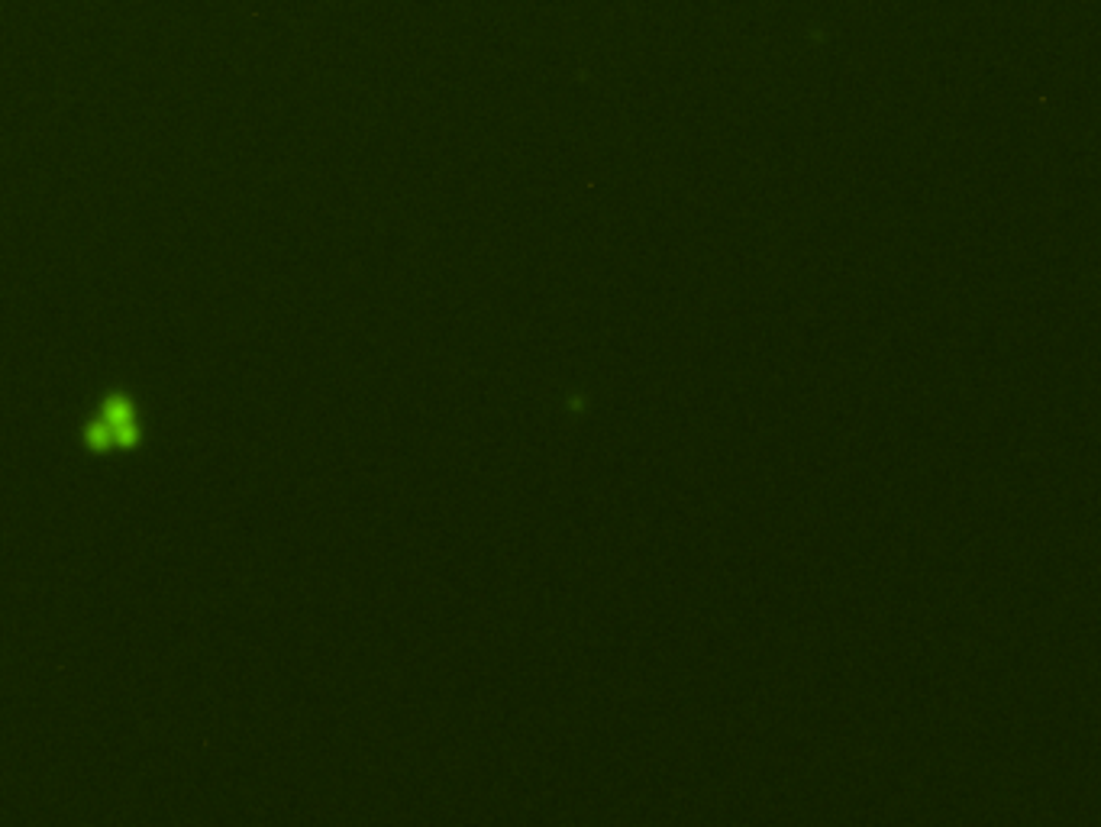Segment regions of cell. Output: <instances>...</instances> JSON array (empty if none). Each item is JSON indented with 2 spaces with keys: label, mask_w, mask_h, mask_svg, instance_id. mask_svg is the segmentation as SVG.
Listing matches in <instances>:
<instances>
[{
  "label": "cell",
  "mask_w": 1101,
  "mask_h": 827,
  "mask_svg": "<svg viewBox=\"0 0 1101 827\" xmlns=\"http://www.w3.org/2000/svg\"><path fill=\"white\" fill-rule=\"evenodd\" d=\"M78 443L88 453H123L146 443V424L136 394L107 388L88 417L81 420Z\"/></svg>",
  "instance_id": "obj_1"
}]
</instances>
